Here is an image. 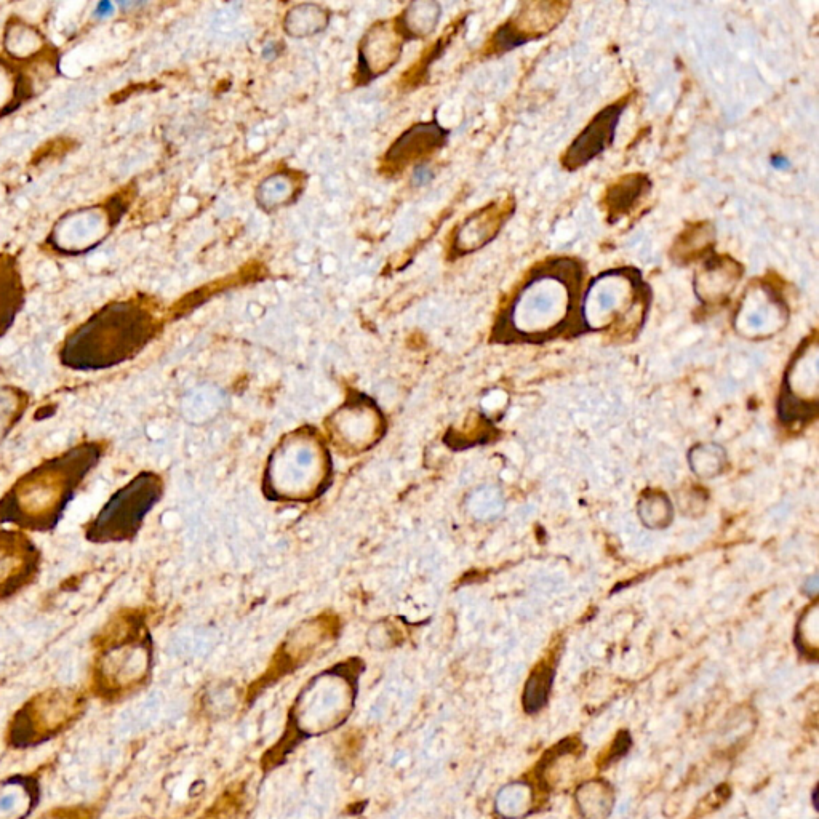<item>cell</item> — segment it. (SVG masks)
Listing matches in <instances>:
<instances>
[{"label":"cell","instance_id":"6da1fadb","mask_svg":"<svg viewBox=\"0 0 819 819\" xmlns=\"http://www.w3.org/2000/svg\"><path fill=\"white\" fill-rule=\"evenodd\" d=\"M106 452V440H87L24 472L0 498V527L52 533Z\"/></svg>","mask_w":819,"mask_h":819},{"label":"cell","instance_id":"7a4b0ae2","mask_svg":"<svg viewBox=\"0 0 819 819\" xmlns=\"http://www.w3.org/2000/svg\"><path fill=\"white\" fill-rule=\"evenodd\" d=\"M157 335V322L148 309L135 303H116L98 312L66 338L61 364L77 372H98L133 359Z\"/></svg>","mask_w":819,"mask_h":819},{"label":"cell","instance_id":"3957f363","mask_svg":"<svg viewBox=\"0 0 819 819\" xmlns=\"http://www.w3.org/2000/svg\"><path fill=\"white\" fill-rule=\"evenodd\" d=\"M151 668L148 629L135 612L117 613L96 640L92 687L104 700H117L143 684Z\"/></svg>","mask_w":819,"mask_h":819},{"label":"cell","instance_id":"277c9868","mask_svg":"<svg viewBox=\"0 0 819 819\" xmlns=\"http://www.w3.org/2000/svg\"><path fill=\"white\" fill-rule=\"evenodd\" d=\"M164 495V482L154 472H140L112 493L103 508L84 527L85 540L92 544L132 541L149 512Z\"/></svg>","mask_w":819,"mask_h":819},{"label":"cell","instance_id":"5b68a950","mask_svg":"<svg viewBox=\"0 0 819 819\" xmlns=\"http://www.w3.org/2000/svg\"><path fill=\"white\" fill-rule=\"evenodd\" d=\"M84 709V696L76 690H47L16 712L8 728V741L21 748L44 743L71 727L84 714Z\"/></svg>","mask_w":819,"mask_h":819},{"label":"cell","instance_id":"8992f818","mask_svg":"<svg viewBox=\"0 0 819 819\" xmlns=\"http://www.w3.org/2000/svg\"><path fill=\"white\" fill-rule=\"evenodd\" d=\"M356 687L348 677L325 672L298 698L292 712V722L303 735L332 732L343 724L354 709Z\"/></svg>","mask_w":819,"mask_h":819},{"label":"cell","instance_id":"52a82bcc","mask_svg":"<svg viewBox=\"0 0 819 819\" xmlns=\"http://www.w3.org/2000/svg\"><path fill=\"white\" fill-rule=\"evenodd\" d=\"M40 567L42 552L31 536L18 528L0 527V604L32 586Z\"/></svg>","mask_w":819,"mask_h":819},{"label":"cell","instance_id":"ba28073f","mask_svg":"<svg viewBox=\"0 0 819 819\" xmlns=\"http://www.w3.org/2000/svg\"><path fill=\"white\" fill-rule=\"evenodd\" d=\"M628 106L629 100L624 98V100L602 109L589 122L588 127L584 128L580 136L570 144V148L562 157L564 167L568 168V170L584 167L588 162L600 156L608 146H612L613 140H615L616 127H618V122L623 116L624 109L628 108Z\"/></svg>","mask_w":819,"mask_h":819},{"label":"cell","instance_id":"9c48e42d","mask_svg":"<svg viewBox=\"0 0 819 819\" xmlns=\"http://www.w3.org/2000/svg\"><path fill=\"white\" fill-rule=\"evenodd\" d=\"M447 138V130L437 125V122L413 125L388 149L384 156V167L389 168L391 173L402 170L415 160L428 156L434 149L444 146Z\"/></svg>","mask_w":819,"mask_h":819},{"label":"cell","instance_id":"30bf717a","mask_svg":"<svg viewBox=\"0 0 819 819\" xmlns=\"http://www.w3.org/2000/svg\"><path fill=\"white\" fill-rule=\"evenodd\" d=\"M509 213L504 212L498 205H488L476 215L469 216L463 228L458 231L455 248L460 255L476 252L477 248L484 247L490 240L495 239L500 232L504 221L508 220Z\"/></svg>","mask_w":819,"mask_h":819},{"label":"cell","instance_id":"8fae6325","mask_svg":"<svg viewBox=\"0 0 819 819\" xmlns=\"http://www.w3.org/2000/svg\"><path fill=\"white\" fill-rule=\"evenodd\" d=\"M39 802V786L29 778H10L0 783V819H24Z\"/></svg>","mask_w":819,"mask_h":819},{"label":"cell","instance_id":"7c38bea8","mask_svg":"<svg viewBox=\"0 0 819 819\" xmlns=\"http://www.w3.org/2000/svg\"><path fill=\"white\" fill-rule=\"evenodd\" d=\"M650 188L652 183L645 176L632 175L623 178L608 191L607 207L610 208V216H620L629 212V208L634 207L642 194H647Z\"/></svg>","mask_w":819,"mask_h":819},{"label":"cell","instance_id":"4fadbf2b","mask_svg":"<svg viewBox=\"0 0 819 819\" xmlns=\"http://www.w3.org/2000/svg\"><path fill=\"white\" fill-rule=\"evenodd\" d=\"M328 15L319 5H298L285 18V31L293 37H306L327 28Z\"/></svg>","mask_w":819,"mask_h":819},{"label":"cell","instance_id":"5bb4252c","mask_svg":"<svg viewBox=\"0 0 819 819\" xmlns=\"http://www.w3.org/2000/svg\"><path fill=\"white\" fill-rule=\"evenodd\" d=\"M29 397L21 389L0 388V444L5 437L20 423L24 413L28 410Z\"/></svg>","mask_w":819,"mask_h":819},{"label":"cell","instance_id":"9a60e30c","mask_svg":"<svg viewBox=\"0 0 819 819\" xmlns=\"http://www.w3.org/2000/svg\"><path fill=\"white\" fill-rule=\"evenodd\" d=\"M20 284L12 269H0V338L15 322L16 312L21 308Z\"/></svg>","mask_w":819,"mask_h":819},{"label":"cell","instance_id":"2e32d148","mask_svg":"<svg viewBox=\"0 0 819 819\" xmlns=\"http://www.w3.org/2000/svg\"><path fill=\"white\" fill-rule=\"evenodd\" d=\"M552 679H554V669L551 666H541L533 672L525 685L524 709L528 714H535L548 703L549 692H551Z\"/></svg>","mask_w":819,"mask_h":819},{"label":"cell","instance_id":"e0dca14e","mask_svg":"<svg viewBox=\"0 0 819 819\" xmlns=\"http://www.w3.org/2000/svg\"><path fill=\"white\" fill-rule=\"evenodd\" d=\"M295 192V186L290 176L277 175L269 176L268 180L261 184L258 189V202L261 207H280L285 202H290V196Z\"/></svg>","mask_w":819,"mask_h":819},{"label":"cell","instance_id":"ac0fdd59","mask_svg":"<svg viewBox=\"0 0 819 819\" xmlns=\"http://www.w3.org/2000/svg\"><path fill=\"white\" fill-rule=\"evenodd\" d=\"M39 819H90V815L84 808H56L53 812L40 816Z\"/></svg>","mask_w":819,"mask_h":819},{"label":"cell","instance_id":"d6986e66","mask_svg":"<svg viewBox=\"0 0 819 819\" xmlns=\"http://www.w3.org/2000/svg\"><path fill=\"white\" fill-rule=\"evenodd\" d=\"M431 178V170H429L428 167H424V165H418V167L415 168V173H413V184H415V186H423V184L431 181Z\"/></svg>","mask_w":819,"mask_h":819}]
</instances>
